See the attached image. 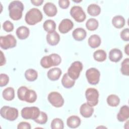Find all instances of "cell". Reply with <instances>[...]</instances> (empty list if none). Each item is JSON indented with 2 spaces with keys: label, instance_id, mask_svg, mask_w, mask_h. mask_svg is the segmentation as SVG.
Wrapping results in <instances>:
<instances>
[{
  "label": "cell",
  "instance_id": "cell-1",
  "mask_svg": "<svg viewBox=\"0 0 129 129\" xmlns=\"http://www.w3.org/2000/svg\"><path fill=\"white\" fill-rule=\"evenodd\" d=\"M9 16L13 20L17 21L21 19L22 12L24 10L23 3L19 1L11 2L8 7Z\"/></svg>",
  "mask_w": 129,
  "mask_h": 129
},
{
  "label": "cell",
  "instance_id": "cell-2",
  "mask_svg": "<svg viewBox=\"0 0 129 129\" xmlns=\"http://www.w3.org/2000/svg\"><path fill=\"white\" fill-rule=\"evenodd\" d=\"M43 18L41 12L37 8H32L28 11L25 15V20L29 25H34L41 22Z\"/></svg>",
  "mask_w": 129,
  "mask_h": 129
},
{
  "label": "cell",
  "instance_id": "cell-3",
  "mask_svg": "<svg viewBox=\"0 0 129 129\" xmlns=\"http://www.w3.org/2000/svg\"><path fill=\"white\" fill-rule=\"evenodd\" d=\"M61 61L60 56L56 53H52L49 55L43 56L40 60L41 66L44 69H48L53 66H58Z\"/></svg>",
  "mask_w": 129,
  "mask_h": 129
},
{
  "label": "cell",
  "instance_id": "cell-4",
  "mask_svg": "<svg viewBox=\"0 0 129 129\" xmlns=\"http://www.w3.org/2000/svg\"><path fill=\"white\" fill-rule=\"evenodd\" d=\"M0 114L1 116L9 121H14L18 117V110L15 107L4 106L1 109Z\"/></svg>",
  "mask_w": 129,
  "mask_h": 129
},
{
  "label": "cell",
  "instance_id": "cell-5",
  "mask_svg": "<svg viewBox=\"0 0 129 129\" xmlns=\"http://www.w3.org/2000/svg\"><path fill=\"white\" fill-rule=\"evenodd\" d=\"M40 112V111L37 107H26L21 110V114L22 117L25 119H33L34 120L38 117Z\"/></svg>",
  "mask_w": 129,
  "mask_h": 129
},
{
  "label": "cell",
  "instance_id": "cell-6",
  "mask_svg": "<svg viewBox=\"0 0 129 129\" xmlns=\"http://www.w3.org/2000/svg\"><path fill=\"white\" fill-rule=\"evenodd\" d=\"M87 103L91 106H95L98 103L99 92L95 88H88L85 92Z\"/></svg>",
  "mask_w": 129,
  "mask_h": 129
},
{
  "label": "cell",
  "instance_id": "cell-7",
  "mask_svg": "<svg viewBox=\"0 0 129 129\" xmlns=\"http://www.w3.org/2000/svg\"><path fill=\"white\" fill-rule=\"evenodd\" d=\"M16 44V39L11 34H8L4 36H2L0 37V46L4 50L15 47Z\"/></svg>",
  "mask_w": 129,
  "mask_h": 129
},
{
  "label": "cell",
  "instance_id": "cell-8",
  "mask_svg": "<svg viewBox=\"0 0 129 129\" xmlns=\"http://www.w3.org/2000/svg\"><path fill=\"white\" fill-rule=\"evenodd\" d=\"M82 70V63L79 61H76L71 64L68 70L67 74L71 78L75 80L78 79Z\"/></svg>",
  "mask_w": 129,
  "mask_h": 129
},
{
  "label": "cell",
  "instance_id": "cell-9",
  "mask_svg": "<svg viewBox=\"0 0 129 129\" xmlns=\"http://www.w3.org/2000/svg\"><path fill=\"white\" fill-rule=\"evenodd\" d=\"M100 72L95 68H91L86 72V77L88 83L91 85L97 84L100 80Z\"/></svg>",
  "mask_w": 129,
  "mask_h": 129
},
{
  "label": "cell",
  "instance_id": "cell-10",
  "mask_svg": "<svg viewBox=\"0 0 129 129\" xmlns=\"http://www.w3.org/2000/svg\"><path fill=\"white\" fill-rule=\"evenodd\" d=\"M48 101L55 107H60L64 104V99L61 95L57 92H50L47 97Z\"/></svg>",
  "mask_w": 129,
  "mask_h": 129
},
{
  "label": "cell",
  "instance_id": "cell-11",
  "mask_svg": "<svg viewBox=\"0 0 129 129\" xmlns=\"http://www.w3.org/2000/svg\"><path fill=\"white\" fill-rule=\"evenodd\" d=\"M70 14L74 20L78 22H83L86 18V15L82 8L78 6L72 7L70 10Z\"/></svg>",
  "mask_w": 129,
  "mask_h": 129
},
{
  "label": "cell",
  "instance_id": "cell-12",
  "mask_svg": "<svg viewBox=\"0 0 129 129\" xmlns=\"http://www.w3.org/2000/svg\"><path fill=\"white\" fill-rule=\"evenodd\" d=\"M74 27L73 22L69 19H63L59 24L58 30L62 34H65L71 31Z\"/></svg>",
  "mask_w": 129,
  "mask_h": 129
},
{
  "label": "cell",
  "instance_id": "cell-13",
  "mask_svg": "<svg viewBox=\"0 0 129 129\" xmlns=\"http://www.w3.org/2000/svg\"><path fill=\"white\" fill-rule=\"evenodd\" d=\"M43 10L45 14L48 17H53L57 14V8L54 4L50 2L46 3L43 6Z\"/></svg>",
  "mask_w": 129,
  "mask_h": 129
},
{
  "label": "cell",
  "instance_id": "cell-14",
  "mask_svg": "<svg viewBox=\"0 0 129 129\" xmlns=\"http://www.w3.org/2000/svg\"><path fill=\"white\" fill-rule=\"evenodd\" d=\"M80 112L84 117L89 118L92 115L94 112V109L87 103H84L80 107Z\"/></svg>",
  "mask_w": 129,
  "mask_h": 129
},
{
  "label": "cell",
  "instance_id": "cell-15",
  "mask_svg": "<svg viewBox=\"0 0 129 129\" xmlns=\"http://www.w3.org/2000/svg\"><path fill=\"white\" fill-rule=\"evenodd\" d=\"M59 35L55 31L51 33H48L46 35V41L50 45L55 46L57 45L59 43Z\"/></svg>",
  "mask_w": 129,
  "mask_h": 129
},
{
  "label": "cell",
  "instance_id": "cell-16",
  "mask_svg": "<svg viewBox=\"0 0 129 129\" xmlns=\"http://www.w3.org/2000/svg\"><path fill=\"white\" fill-rule=\"evenodd\" d=\"M129 117V107L127 105L122 106L117 115V118L119 121L123 122L126 120Z\"/></svg>",
  "mask_w": 129,
  "mask_h": 129
},
{
  "label": "cell",
  "instance_id": "cell-17",
  "mask_svg": "<svg viewBox=\"0 0 129 129\" xmlns=\"http://www.w3.org/2000/svg\"><path fill=\"white\" fill-rule=\"evenodd\" d=\"M121 51L117 48L112 49L109 53V58L110 61L114 62L119 61L122 57Z\"/></svg>",
  "mask_w": 129,
  "mask_h": 129
},
{
  "label": "cell",
  "instance_id": "cell-18",
  "mask_svg": "<svg viewBox=\"0 0 129 129\" xmlns=\"http://www.w3.org/2000/svg\"><path fill=\"white\" fill-rule=\"evenodd\" d=\"M62 72L60 69L58 68H53L50 69L47 72L48 78L52 81L58 80L61 75Z\"/></svg>",
  "mask_w": 129,
  "mask_h": 129
},
{
  "label": "cell",
  "instance_id": "cell-19",
  "mask_svg": "<svg viewBox=\"0 0 129 129\" xmlns=\"http://www.w3.org/2000/svg\"><path fill=\"white\" fill-rule=\"evenodd\" d=\"M72 36L75 40L80 41H82L86 38L87 36V32L83 28H78L73 31Z\"/></svg>",
  "mask_w": 129,
  "mask_h": 129
},
{
  "label": "cell",
  "instance_id": "cell-20",
  "mask_svg": "<svg viewBox=\"0 0 129 129\" xmlns=\"http://www.w3.org/2000/svg\"><path fill=\"white\" fill-rule=\"evenodd\" d=\"M30 31L29 28L24 26L19 27L16 31V34L18 38L20 39H25L29 35Z\"/></svg>",
  "mask_w": 129,
  "mask_h": 129
},
{
  "label": "cell",
  "instance_id": "cell-21",
  "mask_svg": "<svg viewBox=\"0 0 129 129\" xmlns=\"http://www.w3.org/2000/svg\"><path fill=\"white\" fill-rule=\"evenodd\" d=\"M81 119L78 116L72 115L69 117L67 120V125L72 128H75L80 126L81 124Z\"/></svg>",
  "mask_w": 129,
  "mask_h": 129
},
{
  "label": "cell",
  "instance_id": "cell-22",
  "mask_svg": "<svg viewBox=\"0 0 129 129\" xmlns=\"http://www.w3.org/2000/svg\"><path fill=\"white\" fill-rule=\"evenodd\" d=\"M37 99V94L35 91L31 89H27L25 92L24 101H26L28 103H34Z\"/></svg>",
  "mask_w": 129,
  "mask_h": 129
},
{
  "label": "cell",
  "instance_id": "cell-23",
  "mask_svg": "<svg viewBox=\"0 0 129 129\" xmlns=\"http://www.w3.org/2000/svg\"><path fill=\"white\" fill-rule=\"evenodd\" d=\"M101 40L99 35L96 34H93L90 36L88 39V43L89 45L93 48H97L101 44Z\"/></svg>",
  "mask_w": 129,
  "mask_h": 129
},
{
  "label": "cell",
  "instance_id": "cell-24",
  "mask_svg": "<svg viewBox=\"0 0 129 129\" xmlns=\"http://www.w3.org/2000/svg\"><path fill=\"white\" fill-rule=\"evenodd\" d=\"M125 23L124 18L120 15L114 16L112 20V24L117 29L122 28Z\"/></svg>",
  "mask_w": 129,
  "mask_h": 129
},
{
  "label": "cell",
  "instance_id": "cell-25",
  "mask_svg": "<svg viewBox=\"0 0 129 129\" xmlns=\"http://www.w3.org/2000/svg\"><path fill=\"white\" fill-rule=\"evenodd\" d=\"M75 81L71 78L67 73L63 75L61 79V84L66 88H71L74 86Z\"/></svg>",
  "mask_w": 129,
  "mask_h": 129
},
{
  "label": "cell",
  "instance_id": "cell-26",
  "mask_svg": "<svg viewBox=\"0 0 129 129\" xmlns=\"http://www.w3.org/2000/svg\"><path fill=\"white\" fill-rule=\"evenodd\" d=\"M3 97L4 99L7 101H11L15 97V91L12 87H8L3 91Z\"/></svg>",
  "mask_w": 129,
  "mask_h": 129
},
{
  "label": "cell",
  "instance_id": "cell-27",
  "mask_svg": "<svg viewBox=\"0 0 129 129\" xmlns=\"http://www.w3.org/2000/svg\"><path fill=\"white\" fill-rule=\"evenodd\" d=\"M44 30L48 33H51L55 31L56 28V24L55 22L52 20H46L43 25Z\"/></svg>",
  "mask_w": 129,
  "mask_h": 129
},
{
  "label": "cell",
  "instance_id": "cell-28",
  "mask_svg": "<svg viewBox=\"0 0 129 129\" xmlns=\"http://www.w3.org/2000/svg\"><path fill=\"white\" fill-rule=\"evenodd\" d=\"M87 12L92 16H97L100 14L101 12V8L96 4H91L88 7Z\"/></svg>",
  "mask_w": 129,
  "mask_h": 129
},
{
  "label": "cell",
  "instance_id": "cell-29",
  "mask_svg": "<svg viewBox=\"0 0 129 129\" xmlns=\"http://www.w3.org/2000/svg\"><path fill=\"white\" fill-rule=\"evenodd\" d=\"M25 77L27 81L30 82H33L37 79L38 74L37 71L35 70L30 69L27 70L25 71Z\"/></svg>",
  "mask_w": 129,
  "mask_h": 129
},
{
  "label": "cell",
  "instance_id": "cell-30",
  "mask_svg": "<svg viewBox=\"0 0 129 129\" xmlns=\"http://www.w3.org/2000/svg\"><path fill=\"white\" fill-rule=\"evenodd\" d=\"M107 57L106 52L102 49L96 50L93 54L94 59L99 62H102L106 60Z\"/></svg>",
  "mask_w": 129,
  "mask_h": 129
},
{
  "label": "cell",
  "instance_id": "cell-31",
  "mask_svg": "<svg viewBox=\"0 0 129 129\" xmlns=\"http://www.w3.org/2000/svg\"><path fill=\"white\" fill-rule=\"evenodd\" d=\"M107 104L112 107H116L118 106L120 103L119 98L115 94H111L107 98Z\"/></svg>",
  "mask_w": 129,
  "mask_h": 129
},
{
  "label": "cell",
  "instance_id": "cell-32",
  "mask_svg": "<svg viewBox=\"0 0 129 129\" xmlns=\"http://www.w3.org/2000/svg\"><path fill=\"white\" fill-rule=\"evenodd\" d=\"M98 25L99 23L98 21L94 18H90L88 19L86 23V27L87 29L90 31H94L96 30Z\"/></svg>",
  "mask_w": 129,
  "mask_h": 129
},
{
  "label": "cell",
  "instance_id": "cell-33",
  "mask_svg": "<svg viewBox=\"0 0 129 129\" xmlns=\"http://www.w3.org/2000/svg\"><path fill=\"white\" fill-rule=\"evenodd\" d=\"M64 127L63 122L60 118H54L51 122V128L52 129H63Z\"/></svg>",
  "mask_w": 129,
  "mask_h": 129
},
{
  "label": "cell",
  "instance_id": "cell-34",
  "mask_svg": "<svg viewBox=\"0 0 129 129\" xmlns=\"http://www.w3.org/2000/svg\"><path fill=\"white\" fill-rule=\"evenodd\" d=\"M121 73L123 75L128 76L129 75V58H126L124 59L121 64L120 69Z\"/></svg>",
  "mask_w": 129,
  "mask_h": 129
},
{
  "label": "cell",
  "instance_id": "cell-35",
  "mask_svg": "<svg viewBox=\"0 0 129 129\" xmlns=\"http://www.w3.org/2000/svg\"><path fill=\"white\" fill-rule=\"evenodd\" d=\"M47 119L48 117L46 113L43 111H40L38 117L34 120V121L38 124H44L46 123Z\"/></svg>",
  "mask_w": 129,
  "mask_h": 129
},
{
  "label": "cell",
  "instance_id": "cell-36",
  "mask_svg": "<svg viewBox=\"0 0 129 129\" xmlns=\"http://www.w3.org/2000/svg\"><path fill=\"white\" fill-rule=\"evenodd\" d=\"M3 28L4 29V30L8 32H10L14 30V25L13 24V23L9 21H6L3 25Z\"/></svg>",
  "mask_w": 129,
  "mask_h": 129
},
{
  "label": "cell",
  "instance_id": "cell-37",
  "mask_svg": "<svg viewBox=\"0 0 129 129\" xmlns=\"http://www.w3.org/2000/svg\"><path fill=\"white\" fill-rule=\"evenodd\" d=\"M9 81L8 76L5 74H1L0 75V86L4 87L6 86Z\"/></svg>",
  "mask_w": 129,
  "mask_h": 129
},
{
  "label": "cell",
  "instance_id": "cell-38",
  "mask_svg": "<svg viewBox=\"0 0 129 129\" xmlns=\"http://www.w3.org/2000/svg\"><path fill=\"white\" fill-rule=\"evenodd\" d=\"M120 36L121 38L125 41H128L129 40V29L128 28H125L122 30L120 32Z\"/></svg>",
  "mask_w": 129,
  "mask_h": 129
},
{
  "label": "cell",
  "instance_id": "cell-39",
  "mask_svg": "<svg viewBox=\"0 0 129 129\" xmlns=\"http://www.w3.org/2000/svg\"><path fill=\"white\" fill-rule=\"evenodd\" d=\"M70 3L69 0H59L58 1L59 6L62 9H67L70 6Z\"/></svg>",
  "mask_w": 129,
  "mask_h": 129
},
{
  "label": "cell",
  "instance_id": "cell-40",
  "mask_svg": "<svg viewBox=\"0 0 129 129\" xmlns=\"http://www.w3.org/2000/svg\"><path fill=\"white\" fill-rule=\"evenodd\" d=\"M31 125L27 122L22 121L20 122L17 126L18 129H31Z\"/></svg>",
  "mask_w": 129,
  "mask_h": 129
},
{
  "label": "cell",
  "instance_id": "cell-41",
  "mask_svg": "<svg viewBox=\"0 0 129 129\" xmlns=\"http://www.w3.org/2000/svg\"><path fill=\"white\" fill-rule=\"evenodd\" d=\"M31 2L34 6H39L42 4L43 3V0H31Z\"/></svg>",
  "mask_w": 129,
  "mask_h": 129
},
{
  "label": "cell",
  "instance_id": "cell-42",
  "mask_svg": "<svg viewBox=\"0 0 129 129\" xmlns=\"http://www.w3.org/2000/svg\"><path fill=\"white\" fill-rule=\"evenodd\" d=\"M1 66H2L3 65L5 64L6 63V58L5 57V55H4L3 52L1 51Z\"/></svg>",
  "mask_w": 129,
  "mask_h": 129
},
{
  "label": "cell",
  "instance_id": "cell-43",
  "mask_svg": "<svg viewBox=\"0 0 129 129\" xmlns=\"http://www.w3.org/2000/svg\"><path fill=\"white\" fill-rule=\"evenodd\" d=\"M128 47H129V44H127L124 47V51L126 53L127 55L129 54V50H128Z\"/></svg>",
  "mask_w": 129,
  "mask_h": 129
}]
</instances>
